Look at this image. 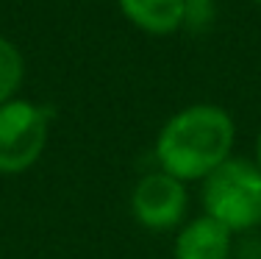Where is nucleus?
Returning <instances> with one entry per match:
<instances>
[{
	"label": "nucleus",
	"instance_id": "nucleus-1",
	"mask_svg": "<svg viewBox=\"0 0 261 259\" xmlns=\"http://www.w3.org/2000/svg\"><path fill=\"white\" fill-rule=\"evenodd\" d=\"M233 117L217 103H189L161 126L156 137L159 170L178 181H203L233 156Z\"/></svg>",
	"mask_w": 261,
	"mask_h": 259
},
{
	"label": "nucleus",
	"instance_id": "nucleus-2",
	"mask_svg": "<svg viewBox=\"0 0 261 259\" xmlns=\"http://www.w3.org/2000/svg\"><path fill=\"white\" fill-rule=\"evenodd\" d=\"M200 184L203 215L220 220L233 234L261 223V170L253 159L231 156Z\"/></svg>",
	"mask_w": 261,
	"mask_h": 259
},
{
	"label": "nucleus",
	"instance_id": "nucleus-3",
	"mask_svg": "<svg viewBox=\"0 0 261 259\" xmlns=\"http://www.w3.org/2000/svg\"><path fill=\"white\" fill-rule=\"evenodd\" d=\"M50 134V112L28 98L0 106V176H20L42 159Z\"/></svg>",
	"mask_w": 261,
	"mask_h": 259
},
{
	"label": "nucleus",
	"instance_id": "nucleus-4",
	"mask_svg": "<svg viewBox=\"0 0 261 259\" xmlns=\"http://www.w3.org/2000/svg\"><path fill=\"white\" fill-rule=\"evenodd\" d=\"M189 193L186 184L164 170H150L130 193V215L147 231H170L186 220Z\"/></svg>",
	"mask_w": 261,
	"mask_h": 259
},
{
	"label": "nucleus",
	"instance_id": "nucleus-5",
	"mask_svg": "<svg viewBox=\"0 0 261 259\" xmlns=\"http://www.w3.org/2000/svg\"><path fill=\"white\" fill-rule=\"evenodd\" d=\"M233 231L208 215L186 220L175 234V259H231Z\"/></svg>",
	"mask_w": 261,
	"mask_h": 259
},
{
	"label": "nucleus",
	"instance_id": "nucleus-6",
	"mask_svg": "<svg viewBox=\"0 0 261 259\" xmlns=\"http://www.w3.org/2000/svg\"><path fill=\"white\" fill-rule=\"evenodd\" d=\"M122 17L150 36H170L189 20L186 0H117Z\"/></svg>",
	"mask_w": 261,
	"mask_h": 259
},
{
	"label": "nucleus",
	"instance_id": "nucleus-7",
	"mask_svg": "<svg viewBox=\"0 0 261 259\" xmlns=\"http://www.w3.org/2000/svg\"><path fill=\"white\" fill-rule=\"evenodd\" d=\"M22 78H25V59L20 48L9 36H0V106L20 98Z\"/></svg>",
	"mask_w": 261,
	"mask_h": 259
},
{
	"label": "nucleus",
	"instance_id": "nucleus-8",
	"mask_svg": "<svg viewBox=\"0 0 261 259\" xmlns=\"http://www.w3.org/2000/svg\"><path fill=\"white\" fill-rule=\"evenodd\" d=\"M186 3H189V20H186V22H192L197 11H200V14H208L214 0H186Z\"/></svg>",
	"mask_w": 261,
	"mask_h": 259
},
{
	"label": "nucleus",
	"instance_id": "nucleus-9",
	"mask_svg": "<svg viewBox=\"0 0 261 259\" xmlns=\"http://www.w3.org/2000/svg\"><path fill=\"white\" fill-rule=\"evenodd\" d=\"M253 162H256L258 170H261V131H258V137H256V156H253Z\"/></svg>",
	"mask_w": 261,
	"mask_h": 259
},
{
	"label": "nucleus",
	"instance_id": "nucleus-10",
	"mask_svg": "<svg viewBox=\"0 0 261 259\" xmlns=\"http://www.w3.org/2000/svg\"><path fill=\"white\" fill-rule=\"evenodd\" d=\"M253 3H258V6H261V0H253Z\"/></svg>",
	"mask_w": 261,
	"mask_h": 259
}]
</instances>
